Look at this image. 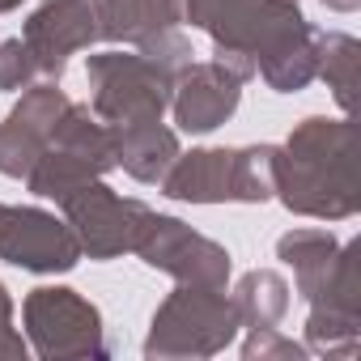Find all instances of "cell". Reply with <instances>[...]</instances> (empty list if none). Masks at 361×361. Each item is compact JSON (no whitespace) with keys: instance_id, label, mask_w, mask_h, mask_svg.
Returning a JSON list of instances; mask_svg holds the SVG:
<instances>
[{"instance_id":"obj_17","label":"cell","mask_w":361,"mask_h":361,"mask_svg":"<svg viewBox=\"0 0 361 361\" xmlns=\"http://www.w3.org/2000/svg\"><path fill=\"white\" fill-rule=\"evenodd\" d=\"M276 259L285 268H293V281H298V293L310 302L327 276L336 272V259H340V243L331 230H289L276 238Z\"/></svg>"},{"instance_id":"obj_13","label":"cell","mask_w":361,"mask_h":361,"mask_svg":"<svg viewBox=\"0 0 361 361\" xmlns=\"http://www.w3.org/2000/svg\"><path fill=\"white\" fill-rule=\"evenodd\" d=\"M68 102L73 98L60 90V81H43V85H30L22 94V102L0 123V174H9V178L30 174V166L47 149V140H51Z\"/></svg>"},{"instance_id":"obj_7","label":"cell","mask_w":361,"mask_h":361,"mask_svg":"<svg viewBox=\"0 0 361 361\" xmlns=\"http://www.w3.org/2000/svg\"><path fill=\"white\" fill-rule=\"evenodd\" d=\"M22 323L30 336V348L43 361H85L106 357V331L102 314L90 298L64 285H39L22 302Z\"/></svg>"},{"instance_id":"obj_25","label":"cell","mask_w":361,"mask_h":361,"mask_svg":"<svg viewBox=\"0 0 361 361\" xmlns=\"http://www.w3.org/2000/svg\"><path fill=\"white\" fill-rule=\"evenodd\" d=\"M13 9H22V0H0V13H13Z\"/></svg>"},{"instance_id":"obj_24","label":"cell","mask_w":361,"mask_h":361,"mask_svg":"<svg viewBox=\"0 0 361 361\" xmlns=\"http://www.w3.org/2000/svg\"><path fill=\"white\" fill-rule=\"evenodd\" d=\"M323 5H327L331 13H357V9H361V0H323Z\"/></svg>"},{"instance_id":"obj_11","label":"cell","mask_w":361,"mask_h":361,"mask_svg":"<svg viewBox=\"0 0 361 361\" xmlns=\"http://www.w3.org/2000/svg\"><path fill=\"white\" fill-rule=\"evenodd\" d=\"M0 259L13 268H26V272H39V276H56L81 264V243L64 217L35 209V204H5Z\"/></svg>"},{"instance_id":"obj_19","label":"cell","mask_w":361,"mask_h":361,"mask_svg":"<svg viewBox=\"0 0 361 361\" xmlns=\"http://www.w3.org/2000/svg\"><path fill=\"white\" fill-rule=\"evenodd\" d=\"M357 56H361V43L344 30H319V81L331 90V98L353 111V90H357Z\"/></svg>"},{"instance_id":"obj_10","label":"cell","mask_w":361,"mask_h":361,"mask_svg":"<svg viewBox=\"0 0 361 361\" xmlns=\"http://www.w3.org/2000/svg\"><path fill=\"white\" fill-rule=\"evenodd\" d=\"M306 348L319 357H357L361 348V243H344L336 272L310 298Z\"/></svg>"},{"instance_id":"obj_8","label":"cell","mask_w":361,"mask_h":361,"mask_svg":"<svg viewBox=\"0 0 361 361\" xmlns=\"http://www.w3.org/2000/svg\"><path fill=\"white\" fill-rule=\"evenodd\" d=\"M60 209L81 243V255H90V259H119L123 251H136V243L153 217V209L145 200L111 192L102 178L77 188Z\"/></svg>"},{"instance_id":"obj_9","label":"cell","mask_w":361,"mask_h":361,"mask_svg":"<svg viewBox=\"0 0 361 361\" xmlns=\"http://www.w3.org/2000/svg\"><path fill=\"white\" fill-rule=\"evenodd\" d=\"M136 255L174 276L178 285H200V289H226L230 285V272H234V259L221 243L196 234L188 221L178 217H166V213H153L140 243H136Z\"/></svg>"},{"instance_id":"obj_4","label":"cell","mask_w":361,"mask_h":361,"mask_svg":"<svg viewBox=\"0 0 361 361\" xmlns=\"http://www.w3.org/2000/svg\"><path fill=\"white\" fill-rule=\"evenodd\" d=\"M183 68H174L149 51H102L90 56L85 77H90V111L111 123V128H128V123H153L170 111V94H174V77Z\"/></svg>"},{"instance_id":"obj_12","label":"cell","mask_w":361,"mask_h":361,"mask_svg":"<svg viewBox=\"0 0 361 361\" xmlns=\"http://www.w3.org/2000/svg\"><path fill=\"white\" fill-rule=\"evenodd\" d=\"M22 43L30 47V56L39 64V77L60 81L64 68H68V56L98 43L94 0H43L22 26Z\"/></svg>"},{"instance_id":"obj_6","label":"cell","mask_w":361,"mask_h":361,"mask_svg":"<svg viewBox=\"0 0 361 361\" xmlns=\"http://www.w3.org/2000/svg\"><path fill=\"white\" fill-rule=\"evenodd\" d=\"M238 310L226 289L178 285L149 323L145 357L149 361H183V357H217L238 336Z\"/></svg>"},{"instance_id":"obj_2","label":"cell","mask_w":361,"mask_h":361,"mask_svg":"<svg viewBox=\"0 0 361 361\" xmlns=\"http://www.w3.org/2000/svg\"><path fill=\"white\" fill-rule=\"evenodd\" d=\"M281 145L192 149L178 153L161 178V196L178 204H268L276 200Z\"/></svg>"},{"instance_id":"obj_23","label":"cell","mask_w":361,"mask_h":361,"mask_svg":"<svg viewBox=\"0 0 361 361\" xmlns=\"http://www.w3.org/2000/svg\"><path fill=\"white\" fill-rule=\"evenodd\" d=\"M217 5L221 0H183V22H192V26H209V18L217 13Z\"/></svg>"},{"instance_id":"obj_20","label":"cell","mask_w":361,"mask_h":361,"mask_svg":"<svg viewBox=\"0 0 361 361\" xmlns=\"http://www.w3.org/2000/svg\"><path fill=\"white\" fill-rule=\"evenodd\" d=\"M251 336L243 340V357L247 361H306L310 348L281 336V327H247Z\"/></svg>"},{"instance_id":"obj_1","label":"cell","mask_w":361,"mask_h":361,"mask_svg":"<svg viewBox=\"0 0 361 361\" xmlns=\"http://www.w3.org/2000/svg\"><path fill=\"white\" fill-rule=\"evenodd\" d=\"M276 200L289 213L314 221H348L361 209L348 119L310 115L289 132L281 145Z\"/></svg>"},{"instance_id":"obj_18","label":"cell","mask_w":361,"mask_h":361,"mask_svg":"<svg viewBox=\"0 0 361 361\" xmlns=\"http://www.w3.org/2000/svg\"><path fill=\"white\" fill-rule=\"evenodd\" d=\"M289 281L272 268H251L234 285V310L243 327H281L289 314Z\"/></svg>"},{"instance_id":"obj_26","label":"cell","mask_w":361,"mask_h":361,"mask_svg":"<svg viewBox=\"0 0 361 361\" xmlns=\"http://www.w3.org/2000/svg\"><path fill=\"white\" fill-rule=\"evenodd\" d=\"M0 217H5V204H0Z\"/></svg>"},{"instance_id":"obj_16","label":"cell","mask_w":361,"mask_h":361,"mask_svg":"<svg viewBox=\"0 0 361 361\" xmlns=\"http://www.w3.org/2000/svg\"><path fill=\"white\" fill-rule=\"evenodd\" d=\"M111 132H115V170H128L136 183H161L174 157L183 153L178 149V132L166 128L161 119L111 128Z\"/></svg>"},{"instance_id":"obj_14","label":"cell","mask_w":361,"mask_h":361,"mask_svg":"<svg viewBox=\"0 0 361 361\" xmlns=\"http://www.w3.org/2000/svg\"><path fill=\"white\" fill-rule=\"evenodd\" d=\"M238 102H243V81L217 60H200V64L192 60L174 77L170 111H174V123L192 136L217 132L238 111Z\"/></svg>"},{"instance_id":"obj_15","label":"cell","mask_w":361,"mask_h":361,"mask_svg":"<svg viewBox=\"0 0 361 361\" xmlns=\"http://www.w3.org/2000/svg\"><path fill=\"white\" fill-rule=\"evenodd\" d=\"M98 39L140 47L166 30H183V0H94Z\"/></svg>"},{"instance_id":"obj_21","label":"cell","mask_w":361,"mask_h":361,"mask_svg":"<svg viewBox=\"0 0 361 361\" xmlns=\"http://www.w3.org/2000/svg\"><path fill=\"white\" fill-rule=\"evenodd\" d=\"M39 81V64L30 56V47L22 39H5L0 43V90L5 94H22Z\"/></svg>"},{"instance_id":"obj_3","label":"cell","mask_w":361,"mask_h":361,"mask_svg":"<svg viewBox=\"0 0 361 361\" xmlns=\"http://www.w3.org/2000/svg\"><path fill=\"white\" fill-rule=\"evenodd\" d=\"M204 30L213 39V60L226 64L238 81H251L259 64L314 35L298 0H221Z\"/></svg>"},{"instance_id":"obj_22","label":"cell","mask_w":361,"mask_h":361,"mask_svg":"<svg viewBox=\"0 0 361 361\" xmlns=\"http://www.w3.org/2000/svg\"><path fill=\"white\" fill-rule=\"evenodd\" d=\"M26 353H30V344L13 327V298H9L5 281H0V361H22Z\"/></svg>"},{"instance_id":"obj_5","label":"cell","mask_w":361,"mask_h":361,"mask_svg":"<svg viewBox=\"0 0 361 361\" xmlns=\"http://www.w3.org/2000/svg\"><path fill=\"white\" fill-rule=\"evenodd\" d=\"M115 170V132L111 123H102L85 102H68L47 149L39 153V161L26 174V188L39 200H56L64 204L77 188L106 178Z\"/></svg>"}]
</instances>
